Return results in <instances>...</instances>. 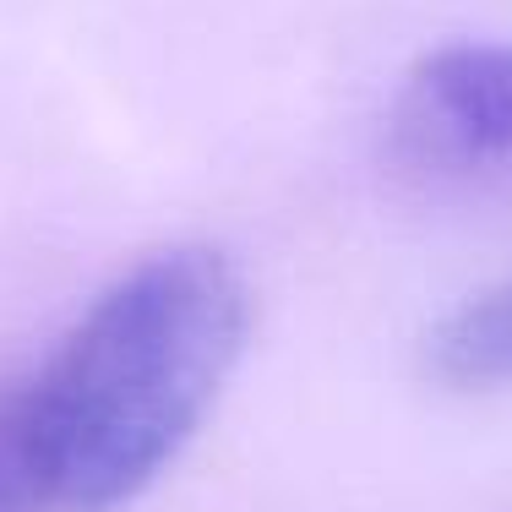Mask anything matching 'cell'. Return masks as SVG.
<instances>
[{
  "label": "cell",
  "instance_id": "1",
  "mask_svg": "<svg viewBox=\"0 0 512 512\" xmlns=\"http://www.w3.org/2000/svg\"><path fill=\"white\" fill-rule=\"evenodd\" d=\"M251 333L246 278L213 246H175L104 289L22 376L55 512H115L191 442Z\"/></svg>",
  "mask_w": 512,
  "mask_h": 512
},
{
  "label": "cell",
  "instance_id": "2",
  "mask_svg": "<svg viewBox=\"0 0 512 512\" xmlns=\"http://www.w3.org/2000/svg\"><path fill=\"white\" fill-rule=\"evenodd\" d=\"M387 158L442 197H512V50L447 44L404 77Z\"/></svg>",
  "mask_w": 512,
  "mask_h": 512
},
{
  "label": "cell",
  "instance_id": "3",
  "mask_svg": "<svg viewBox=\"0 0 512 512\" xmlns=\"http://www.w3.org/2000/svg\"><path fill=\"white\" fill-rule=\"evenodd\" d=\"M425 371L463 393L512 387V284L458 306L425 338Z\"/></svg>",
  "mask_w": 512,
  "mask_h": 512
},
{
  "label": "cell",
  "instance_id": "4",
  "mask_svg": "<svg viewBox=\"0 0 512 512\" xmlns=\"http://www.w3.org/2000/svg\"><path fill=\"white\" fill-rule=\"evenodd\" d=\"M0 512H55L22 382H0Z\"/></svg>",
  "mask_w": 512,
  "mask_h": 512
}]
</instances>
